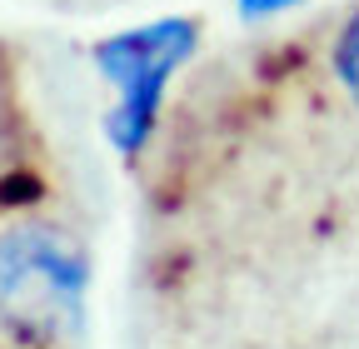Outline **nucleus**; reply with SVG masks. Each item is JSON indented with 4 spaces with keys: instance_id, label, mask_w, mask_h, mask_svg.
I'll return each instance as SVG.
<instances>
[{
    "instance_id": "1",
    "label": "nucleus",
    "mask_w": 359,
    "mask_h": 349,
    "mask_svg": "<svg viewBox=\"0 0 359 349\" xmlns=\"http://www.w3.org/2000/svg\"><path fill=\"white\" fill-rule=\"evenodd\" d=\"M85 265L65 235L25 225L0 240V320L20 339L50 344L80 324Z\"/></svg>"
},
{
    "instance_id": "2",
    "label": "nucleus",
    "mask_w": 359,
    "mask_h": 349,
    "mask_svg": "<svg viewBox=\"0 0 359 349\" xmlns=\"http://www.w3.org/2000/svg\"><path fill=\"white\" fill-rule=\"evenodd\" d=\"M195 50V20H155L140 30L110 35L95 46V65L100 75L115 85V115H110V140L120 155H135L160 115L165 85L170 75L185 65V55Z\"/></svg>"
},
{
    "instance_id": "3",
    "label": "nucleus",
    "mask_w": 359,
    "mask_h": 349,
    "mask_svg": "<svg viewBox=\"0 0 359 349\" xmlns=\"http://www.w3.org/2000/svg\"><path fill=\"white\" fill-rule=\"evenodd\" d=\"M334 70H339V80H344V90L359 100V15L344 25L339 46H334Z\"/></svg>"
},
{
    "instance_id": "4",
    "label": "nucleus",
    "mask_w": 359,
    "mask_h": 349,
    "mask_svg": "<svg viewBox=\"0 0 359 349\" xmlns=\"http://www.w3.org/2000/svg\"><path fill=\"white\" fill-rule=\"evenodd\" d=\"M290 6H299V0H240V15L259 20V15H280V11H290Z\"/></svg>"
}]
</instances>
